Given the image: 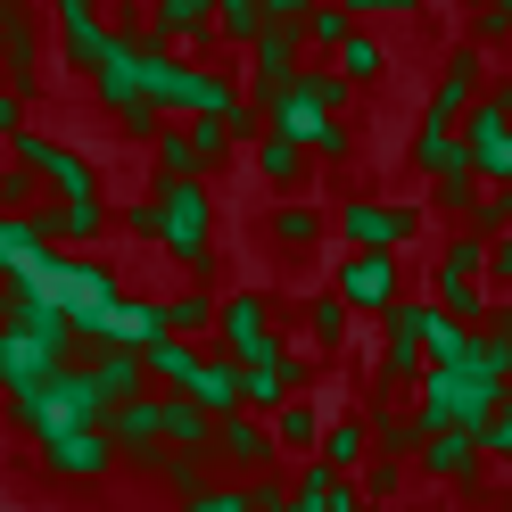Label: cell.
Here are the masks:
<instances>
[{
  "label": "cell",
  "mask_w": 512,
  "mask_h": 512,
  "mask_svg": "<svg viewBox=\"0 0 512 512\" xmlns=\"http://www.w3.org/2000/svg\"><path fill=\"white\" fill-rule=\"evenodd\" d=\"M347 108H356V83H347L339 67H323V58H306V75L281 91V100H265V124L290 133L306 157H323V166H347V157H356Z\"/></svg>",
  "instance_id": "obj_1"
},
{
  "label": "cell",
  "mask_w": 512,
  "mask_h": 512,
  "mask_svg": "<svg viewBox=\"0 0 512 512\" xmlns=\"http://www.w3.org/2000/svg\"><path fill=\"white\" fill-rule=\"evenodd\" d=\"M430 306L438 314H455L463 331H488L496 323V290H488V240L479 232H446L438 256H430Z\"/></svg>",
  "instance_id": "obj_2"
},
{
  "label": "cell",
  "mask_w": 512,
  "mask_h": 512,
  "mask_svg": "<svg viewBox=\"0 0 512 512\" xmlns=\"http://www.w3.org/2000/svg\"><path fill=\"white\" fill-rule=\"evenodd\" d=\"M496 413H504V405L463 372V356H455V364H430V380L413 389V422H422V438L463 430V438H479V455H488V422H496Z\"/></svg>",
  "instance_id": "obj_3"
},
{
  "label": "cell",
  "mask_w": 512,
  "mask_h": 512,
  "mask_svg": "<svg viewBox=\"0 0 512 512\" xmlns=\"http://www.w3.org/2000/svg\"><path fill=\"white\" fill-rule=\"evenodd\" d=\"M331 240L339 248H372V256H405L413 240H422V207L413 199H372V190H339Z\"/></svg>",
  "instance_id": "obj_4"
},
{
  "label": "cell",
  "mask_w": 512,
  "mask_h": 512,
  "mask_svg": "<svg viewBox=\"0 0 512 512\" xmlns=\"http://www.w3.org/2000/svg\"><path fill=\"white\" fill-rule=\"evenodd\" d=\"M157 199H166V256H174V273L207 290L215 281V190L207 182H166Z\"/></svg>",
  "instance_id": "obj_5"
},
{
  "label": "cell",
  "mask_w": 512,
  "mask_h": 512,
  "mask_svg": "<svg viewBox=\"0 0 512 512\" xmlns=\"http://www.w3.org/2000/svg\"><path fill=\"white\" fill-rule=\"evenodd\" d=\"M430 380V298L422 306H397L389 323H380V372H372V405H397L405 389H422Z\"/></svg>",
  "instance_id": "obj_6"
},
{
  "label": "cell",
  "mask_w": 512,
  "mask_h": 512,
  "mask_svg": "<svg viewBox=\"0 0 512 512\" xmlns=\"http://www.w3.org/2000/svg\"><path fill=\"white\" fill-rule=\"evenodd\" d=\"M215 347L232 364H273V356H290V339H281V298L273 290H232L215 314Z\"/></svg>",
  "instance_id": "obj_7"
},
{
  "label": "cell",
  "mask_w": 512,
  "mask_h": 512,
  "mask_svg": "<svg viewBox=\"0 0 512 512\" xmlns=\"http://www.w3.org/2000/svg\"><path fill=\"white\" fill-rule=\"evenodd\" d=\"M463 157H471V174L479 182H504L512 190V75H496L488 91H479V108L463 116Z\"/></svg>",
  "instance_id": "obj_8"
},
{
  "label": "cell",
  "mask_w": 512,
  "mask_h": 512,
  "mask_svg": "<svg viewBox=\"0 0 512 512\" xmlns=\"http://www.w3.org/2000/svg\"><path fill=\"white\" fill-rule=\"evenodd\" d=\"M331 290L347 298V314H372V323H389V314L405 306V265H397V256H372V248H339Z\"/></svg>",
  "instance_id": "obj_9"
},
{
  "label": "cell",
  "mask_w": 512,
  "mask_h": 512,
  "mask_svg": "<svg viewBox=\"0 0 512 512\" xmlns=\"http://www.w3.org/2000/svg\"><path fill=\"white\" fill-rule=\"evenodd\" d=\"M34 455H42V471L50 479H75V488H91V479H108L124 455H116V438H108V422H67V430H42L34 438Z\"/></svg>",
  "instance_id": "obj_10"
},
{
  "label": "cell",
  "mask_w": 512,
  "mask_h": 512,
  "mask_svg": "<svg viewBox=\"0 0 512 512\" xmlns=\"http://www.w3.org/2000/svg\"><path fill=\"white\" fill-rule=\"evenodd\" d=\"M9 157H17V166L34 174L42 190H58V207H67V199H100V166H91L83 149L50 141V133H17V141H9Z\"/></svg>",
  "instance_id": "obj_11"
},
{
  "label": "cell",
  "mask_w": 512,
  "mask_h": 512,
  "mask_svg": "<svg viewBox=\"0 0 512 512\" xmlns=\"http://www.w3.org/2000/svg\"><path fill=\"white\" fill-rule=\"evenodd\" d=\"M496 75H488V50L479 42H446V58H438V75H430V124H463L471 108H479V91H488Z\"/></svg>",
  "instance_id": "obj_12"
},
{
  "label": "cell",
  "mask_w": 512,
  "mask_h": 512,
  "mask_svg": "<svg viewBox=\"0 0 512 512\" xmlns=\"http://www.w3.org/2000/svg\"><path fill=\"white\" fill-rule=\"evenodd\" d=\"M50 34L67 50L75 75H100L108 50H116V25H108V0H50Z\"/></svg>",
  "instance_id": "obj_13"
},
{
  "label": "cell",
  "mask_w": 512,
  "mask_h": 512,
  "mask_svg": "<svg viewBox=\"0 0 512 512\" xmlns=\"http://www.w3.org/2000/svg\"><path fill=\"white\" fill-rule=\"evenodd\" d=\"M75 356L67 347H50V339H34V331H17V323H0V389H9V405H25V397H42L58 372H67Z\"/></svg>",
  "instance_id": "obj_14"
},
{
  "label": "cell",
  "mask_w": 512,
  "mask_h": 512,
  "mask_svg": "<svg viewBox=\"0 0 512 512\" xmlns=\"http://www.w3.org/2000/svg\"><path fill=\"white\" fill-rule=\"evenodd\" d=\"M199 83H207V58H190V50H149L141 58V91H149V108L166 124L199 116Z\"/></svg>",
  "instance_id": "obj_15"
},
{
  "label": "cell",
  "mask_w": 512,
  "mask_h": 512,
  "mask_svg": "<svg viewBox=\"0 0 512 512\" xmlns=\"http://www.w3.org/2000/svg\"><path fill=\"white\" fill-rule=\"evenodd\" d=\"M0 83L25 91V100L50 83V17H42V9H25V17L0 25Z\"/></svg>",
  "instance_id": "obj_16"
},
{
  "label": "cell",
  "mask_w": 512,
  "mask_h": 512,
  "mask_svg": "<svg viewBox=\"0 0 512 512\" xmlns=\"http://www.w3.org/2000/svg\"><path fill=\"white\" fill-rule=\"evenodd\" d=\"M0 323H17V331H34V339H50V347H67V356H75L67 306L50 298V281H42V273H17V281H0Z\"/></svg>",
  "instance_id": "obj_17"
},
{
  "label": "cell",
  "mask_w": 512,
  "mask_h": 512,
  "mask_svg": "<svg viewBox=\"0 0 512 512\" xmlns=\"http://www.w3.org/2000/svg\"><path fill=\"white\" fill-rule=\"evenodd\" d=\"M215 463H223V479H273V463H281V446H273V430L256 422V413H232V422H215Z\"/></svg>",
  "instance_id": "obj_18"
},
{
  "label": "cell",
  "mask_w": 512,
  "mask_h": 512,
  "mask_svg": "<svg viewBox=\"0 0 512 512\" xmlns=\"http://www.w3.org/2000/svg\"><path fill=\"white\" fill-rule=\"evenodd\" d=\"M306 75V34L298 25H265V34L248 42V83H256V100H281Z\"/></svg>",
  "instance_id": "obj_19"
},
{
  "label": "cell",
  "mask_w": 512,
  "mask_h": 512,
  "mask_svg": "<svg viewBox=\"0 0 512 512\" xmlns=\"http://www.w3.org/2000/svg\"><path fill=\"white\" fill-rule=\"evenodd\" d=\"M108 438H116L124 463H149V471H157V463L174 455V446H166V397L149 389V397H133V405H116V413H108Z\"/></svg>",
  "instance_id": "obj_20"
},
{
  "label": "cell",
  "mask_w": 512,
  "mask_h": 512,
  "mask_svg": "<svg viewBox=\"0 0 512 512\" xmlns=\"http://www.w3.org/2000/svg\"><path fill=\"white\" fill-rule=\"evenodd\" d=\"M290 397H306V372H298V347L273 364H240V413H256V422H273Z\"/></svg>",
  "instance_id": "obj_21"
},
{
  "label": "cell",
  "mask_w": 512,
  "mask_h": 512,
  "mask_svg": "<svg viewBox=\"0 0 512 512\" xmlns=\"http://www.w3.org/2000/svg\"><path fill=\"white\" fill-rule=\"evenodd\" d=\"M75 364L91 372V389L108 397V413H116V405H133V397H149V364L133 356V347H83Z\"/></svg>",
  "instance_id": "obj_22"
},
{
  "label": "cell",
  "mask_w": 512,
  "mask_h": 512,
  "mask_svg": "<svg viewBox=\"0 0 512 512\" xmlns=\"http://www.w3.org/2000/svg\"><path fill=\"white\" fill-rule=\"evenodd\" d=\"M149 42L157 50L215 42V0H149Z\"/></svg>",
  "instance_id": "obj_23"
},
{
  "label": "cell",
  "mask_w": 512,
  "mask_h": 512,
  "mask_svg": "<svg viewBox=\"0 0 512 512\" xmlns=\"http://www.w3.org/2000/svg\"><path fill=\"white\" fill-rule=\"evenodd\" d=\"M405 166L413 174H430V182H446V174H463L471 157H463V124H413V141H405Z\"/></svg>",
  "instance_id": "obj_24"
},
{
  "label": "cell",
  "mask_w": 512,
  "mask_h": 512,
  "mask_svg": "<svg viewBox=\"0 0 512 512\" xmlns=\"http://www.w3.org/2000/svg\"><path fill=\"white\" fill-rule=\"evenodd\" d=\"M256 182L281 190V199H298V190L314 182V157H306L290 133H273V124H265V141H256Z\"/></svg>",
  "instance_id": "obj_25"
},
{
  "label": "cell",
  "mask_w": 512,
  "mask_h": 512,
  "mask_svg": "<svg viewBox=\"0 0 512 512\" xmlns=\"http://www.w3.org/2000/svg\"><path fill=\"white\" fill-rule=\"evenodd\" d=\"M174 397H190L199 413H215V422H232V413H240V364L232 356H199V372H190Z\"/></svg>",
  "instance_id": "obj_26"
},
{
  "label": "cell",
  "mask_w": 512,
  "mask_h": 512,
  "mask_svg": "<svg viewBox=\"0 0 512 512\" xmlns=\"http://www.w3.org/2000/svg\"><path fill=\"white\" fill-rule=\"evenodd\" d=\"M463 372H471V380H479V389H488L496 405H512V339H504L496 323L463 339Z\"/></svg>",
  "instance_id": "obj_27"
},
{
  "label": "cell",
  "mask_w": 512,
  "mask_h": 512,
  "mask_svg": "<svg viewBox=\"0 0 512 512\" xmlns=\"http://www.w3.org/2000/svg\"><path fill=\"white\" fill-rule=\"evenodd\" d=\"M314 463H331L339 479H364V463H372V422H364V413H339V422H323Z\"/></svg>",
  "instance_id": "obj_28"
},
{
  "label": "cell",
  "mask_w": 512,
  "mask_h": 512,
  "mask_svg": "<svg viewBox=\"0 0 512 512\" xmlns=\"http://www.w3.org/2000/svg\"><path fill=\"white\" fill-rule=\"evenodd\" d=\"M265 240H273V248H290V256H306V248H323V240H331V215L314 207V199H281V207L265 215Z\"/></svg>",
  "instance_id": "obj_29"
},
{
  "label": "cell",
  "mask_w": 512,
  "mask_h": 512,
  "mask_svg": "<svg viewBox=\"0 0 512 512\" xmlns=\"http://www.w3.org/2000/svg\"><path fill=\"white\" fill-rule=\"evenodd\" d=\"M157 314H166V339H215L223 298H215V290H199V281H182L174 298H157Z\"/></svg>",
  "instance_id": "obj_30"
},
{
  "label": "cell",
  "mask_w": 512,
  "mask_h": 512,
  "mask_svg": "<svg viewBox=\"0 0 512 512\" xmlns=\"http://www.w3.org/2000/svg\"><path fill=\"white\" fill-rule=\"evenodd\" d=\"M265 430H273V446H281L290 463H314V446H323V405H314V397H290Z\"/></svg>",
  "instance_id": "obj_31"
},
{
  "label": "cell",
  "mask_w": 512,
  "mask_h": 512,
  "mask_svg": "<svg viewBox=\"0 0 512 512\" xmlns=\"http://www.w3.org/2000/svg\"><path fill=\"white\" fill-rule=\"evenodd\" d=\"M298 323H306V339L323 347V356H339V347L356 339V314H347V298H339V290H314V298H298Z\"/></svg>",
  "instance_id": "obj_32"
},
{
  "label": "cell",
  "mask_w": 512,
  "mask_h": 512,
  "mask_svg": "<svg viewBox=\"0 0 512 512\" xmlns=\"http://www.w3.org/2000/svg\"><path fill=\"white\" fill-rule=\"evenodd\" d=\"M422 471L438 479V488H471V479H479V438H463V430H438V438L422 446Z\"/></svg>",
  "instance_id": "obj_33"
},
{
  "label": "cell",
  "mask_w": 512,
  "mask_h": 512,
  "mask_svg": "<svg viewBox=\"0 0 512 512\" xmlns=\"http://www.w3.org/2000/svg\"><path fill=\"white\" fill-rule=\"evenodd\" d=\"M50 256H58V248L34 232V215H0V281H17V273H42Z\"/></svg>",
  "instance_id": "obj_34"
},
{
  "label": "cell",
  "mask_w": 512,
  "mask_h": 512,
  "mask_svg": "<svg viewBox=\"0 0 512 512\" xmlns=\"http://www.w3.org/2000/svg\"><path fill=\"white\" fill-rule=\"evenodd\" d=\"M298 34H306V50H314V58H323V67H331V58H339L347 42H356V34H364V25H356V17H347V9H339V0H314V17L298 25Z\"/></svg>",
  "instance_id": "obj_35"
},
{
  "label": "cell",
  "mask_w": 512,
  "mask_h": 512,
  "mask_svg": "<svg viewBox=\"0 0 512 512\" xmlns=\"http://www.w3.org/2000/svg\"><path fill=\"white\" fill-rule=\"evenodd\" d=\"M166 446L174 455H215V413H199L190 397H166Z\"/></svg>",
  "instance_id": "obj_36"
},
{
  "label": "cell",
  "mask_w": 512,
  "mask_h": 512,
  "mask_svg": "<svg viewBox=\"0 0 512 512\" xmlns=\"http://www.w3.org/2000/svg\"><path fill=\"white\" fill-rule=\"evenodd\" d=\"M422 446H430V438H422V422H413V413L372 405V455H397V463H405V455H422Z\"/></svg>",
  "instance_id": "obj_37"
},
{
  "label": "cell",
  "mask_w": 512,
  "mask_h": 512,
  "mask_svg": "<svg viewBox=\"0 0 512 512\" xmlns=\"http://www.w3.org/2000/svg\"><path fill=\"white\" fill-rule=\"evenodd\" d=\"M199 356H207V347H199V339H157V347H149V356H141V364H149V380H166V397H174V389H182V380H190V372H199Z\"/></svg>",
  "instance_id": "obj_38"
},
{
  "label": "cell",
  "mask_w": 512,
  "mask_h": 512,
  "mask_svg": "<svg viewBox=\"0 0 512 512\" xmlns=\"http://www.w3.org/2000/svg\"><path fill=\"white\" fill-rule=\"evenodd\" d=\"M331 67H339L347 83H356V91H372L380 75H389V42H372V25H364V34H356V42H347L339 58H331Z\"/></svg>",
  "instance_id": "obj_39"
},
{
  "label": "cell",
  "mask_w": 512,
  "mask_h": 512,
  "mask_svg": "<svg viewBox=\"0 0 512 512\" xmlns=\"http://www.w3.org/2000/svg\"><path fill=\"white\" fill-rule=\"evenodd\" d=\"M116 223H124V232H133L141 248H166V199H157V190L124 199V207H116Z\"/></svg>",
  "instance_id": "obj_40"
},
{
  "label": "cell",
  "mask_w": 512,
  "mask_h": 512,
  "mask_svg": "<svg viewBox=\"0 0 512 512\" xmlns=\"http://www.w3.org/2000/svg\"><path fill=\"white\" fill-rule=\"evenodd\" d=\"M479 190H488V182H479V174L463 166V174H446V182H430V207H438L446 223H471V207H479Z\"/></svg>",
  "instance_id": "obj_41"
},
{
  "label": "cell",
  "mask_w": 512,
  "mask_h": 512,
  "mask_svg": "<svg viewBox=\"0 0 512 512\" xmlns=\"http://www.w3.org/2000/svg\"><path fill=\"white\" fill-rule=\"evenodd\" d=\"M182 512H256V488L248 479H207L199 496H182Z\"/></svg>",
  "instance_id": "obj_42"
},
{
  "label": "cell",
  "mask_w": 512,
  "mask_h": 512,
  "mask_svg": "<svg viewBox=\"0 0 512 512\" xmlns=\"http://www.w3.org/2000/svg\"><path fill=\"white\" fill-rule=\"evenodd\" d=\"M463 232H479L488 248L512 232V190H504V182H496V190H479V207H471V223H463Z\"/></svg>",
  "instance_id": "obj_43"
},
{
  "label": "cell",
  "mask_w": 512,
  "mask_h": 512,
  "mask_svg": "<svg viewBox=\"0 0 512 512\" xmlns=\"http://www.w3.org/2000/svg\"><path fill=\"white\" fill-rule=\"evenodd\" d=\"M397 488H405V463H397V455H372L364 479H356V496H364V504H397Z\"/></svg>",
  "instance_id": "obj_44"
},
{
  "label": "cell",
  "mask_w": 512,
  "mask_h": 512,
  "mask_svg": "<svg viewBox=\"0 0 512 512\" xmlns=\"http://www.w3.org/2000/svg\"><path fill=\"white\" fill-rule=\"evenodd\" d=\"M34 207H42V182L9 157V166H0V215H34Z\"/></svg>",
  "instance_id": "obj_45"
},
{
  "label": "cell",
  "mask_w": 512,
  "mask_h": 512,
  "mask_svg": "<svg viewBox=\"0 0 512 512\" xmlns=\"http://www.w3.org/2000/svg\"><path fill=\"white\" fill-rule=\"evenodd\" d=\"M190 149H199V174H215L223 157H232V133H223V116H199V124H190Z\"/></svg>",
  "instance_id": "obj_46"
},
{
  "label": "cell",
  "mask_w": 512,
  "mask_h": 512,
  "mask_svg": "<svg viewBox=\"0 0 512 512\" xmlns=\"http://www.w3.org/2000/svg\"><path fill=\"white\" fill-rule=\"evenodd\" d=\"M157 479H166L174 496H199V488H207V455H166V463H157Z\"/></svg>",
  "instance_id": "obj_47"
},
{
  "label": "cell",
  "mask_w": 512,
  "mask_h": 512,
  "mask_svg": "<svg viewBox=\"0 0 512 512\" xmlns=\"http://www.w3.org/2000/svg\"><path fill=\"white\" fill-rule=\"evenodd\" d=\"M463 42H479V50H504V42H512V17H504V9H471Z\"/></svg>",
  "instance_id": "obj_48"
},
{
  "label": "cell",
  "mask_w": 512,
  "mask_h": 512,
  "mask_svg": "<svg viewBox=\"0 0 512 512\" xmlns=\"http://www.w3.org/2000/svg\"><path fill=\"white\" fill-rule=\"evenodd\" d=\"M339 9L356 17V25H372V17H422L430 0H339Z\"/></svg>",
  "instance_id": "obj_49"
},
{
  "label": "cell",
  "mask_w": 512,
  "mask_h": 512,
  "mask_svg": "<svg viewBox=\"0 0 512 512\" xmlns=\"http://www.w3.org/2000/svg\"><path fill=\"white\" fill-rule=\"evenodd\" d=\"M34 100H25V91H9L0 83V141H17V133H34V116H25Z\"/></svg>",
  "instance_id": "obj_50"
},
{
  "label": "cell",
  "mask_w": 512,
  "mask_h": 512,
  "mask_svg": "<svg viewBox=\"0 0 512 512\" xmlns=\"http://www.w3.org/2000/svg\"><path fill=\"white\" fill-rule=\"evenodd\" d=\"M488 290H496V298H512V232L488 248Z\"/></svg>",
  "instance_id": "obj_51"
},
{
  "label": "cell",
  "mask_w": 512,
  "mask_h": 512,
  "mask_svg": "<svg viewBox=\"0 0 512 512\" xmlns=\"http://www.w3.org/2000/svg\"><path fill=\"white\" fill-rule=\"evenodd\" d=\"M488 455H496V463L512 471V405H504V413H496V422H488Z\"/></svg>",
  "instance_id": "obj_52"
},
{
  "label": "cell",
  "mask_w": 512,
  "mask_h": 512,
  "mask_svg": "<svg viewBox=\"0 0 512 512\" xmlns=\"http://www.w3.org/2000/svg\"><path fill=\"white\" fill-rule=\"evenodd\" d=\"M314 0H265V25H306Z\"/></svg>",
  "instance_id": "obj_53"
},
{
  "label": "cell",
  "mask_w": 512,
  "mask_h": 512,
  "mask_svg": "<svg viewBox=\"0 0 512 512\" xmlns=\"http://www.w3.org/2000/svg\"><path fill=\"white\" fill-rule=\"evenodd\" d=\"M108 25H149V0H108Z\"/></svg>",
  "instance_id": "obj_54"
},
{
  "label": "cell",
  "mask_w": 512,
  "mask_h": 512,
  "mask_svg": "<svg viewBox=\"0 0 512 512\" xmlns=\"http://www.w3.org/2000/svg\"><path fill=\"white\" fill-rule=\"evenodd\" d=\"M496 331H504V339H512V298H496Z\"/></svg>",
  "instance_id": "obj_55"
},
{
  "label": "cell",
  "mask_w": 512,
  "mask_h": 512,
  "mask_svg": "<svg viewBox=\"0 0 512 512\" xmlns=\"http://www.w3.org/2000/svg\"><path fill=\"white\" fill-rule=\"evenodd\" d=\"M471 9H504V17H512V0H471Z\"/></svg>",
  "instance_id": "obj_56"
},
{
  "label": "cell",
  "mask_w": 512,
  "mask_h": 512,
  "mask_svg": "<svg viewBox=\"0 0 512 512\" xmlns=\"http://www.w3.org/2000/svg\"><path fill=\"white\" fill-rule=\"evenodd\" d=\"M389 512H422V504H389Z\"/></svg>",
  "instance_id": "obj_57"
},
{
  "label": "cell",
  "mask_w": 512,
  "mask_h": 512,
  "mask_svg": "<svg viewBox=\"0 0 512 512\" xmlns=\"http://www.w3.org/2000/svg\"><path fill=\"white\" fill-rule=\"evenodd\" d=\"M496 512H512V496H504V504H496Z\"/></svg>",
  "instance_id": "obj_58"
}]
</instances>
